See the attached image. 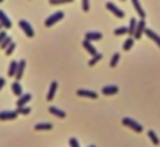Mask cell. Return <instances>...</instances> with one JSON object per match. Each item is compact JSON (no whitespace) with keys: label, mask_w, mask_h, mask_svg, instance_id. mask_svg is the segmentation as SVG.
Returning <instances> with one entry per match:
<instances>
[{"label":"cell","mask_w":160,"mask_h":147,"mask_svg":"<svg viewBox=\"0 0 160 147\" xmlns=\"http://www.w3.org/2000/svg\"><path fill=\"white\" fill-rule=\"evenodd\" d=\"M17 116H18L17 111H2L0 113V121H13L17 119Z\"/></svg>","instance_id":"cell-7"},{"label":"cell","mask_w":160,"mask_h":147,"mask_svg":"<svg viewBox=\"0 0 160 147\" xmlns=\"http://www.w3.org/2000/svg\"><path fill=\"white\" fill-rule=\"evenodd\" d=\"M0 25L3 28H12V22H10V18L7 17V13L2 10H0Z\"/></svg>","instance_id":"cell-12"},{"label":"cell","mask_w":160,"mask_h":147,"mask_svg":"<svg viewBox=\"0 0 160 147\" xmlns=\"http://www.w3.org/2000/svg\"><path fill=\"white\" fill-rule=\"evenodd\" d=\"M134 42H135V40L132 38V37H129L127 40H125V42H124V45H122V48L125 50V51H129L130 48H132V46H134Z\"/></svg>","instance_id":"cell-21"},{"label":"cell","mask_w":160,"mask_h":147,"mask_svg":"<svg viewBox=\"0 0 160 147\" xmlns=\"http://www.w3.org/2000/svg\"><path fill=\"white\" fill-rule=\"evenodd\" d=\"M0 30H2V25H0Z\"/></svg>","instance_id":"cell-36"},{"label":"cell","mask_w":160,"mask_h":147,"mask_svg":"<svg viewBox=\"0 0 160 147\" xmlns=\"http://www.w3.org/2000/svg\"><path fill=\"white\" fill-rule=\"evenodd\" d=\"M63 17H65V13H63V12H55L53 15H50L48 18L45 20V27H51V25H55L56 22L63 20Z\"/></svg>","instance_id":"cell-4"},{"label":"cell","mask_w":160,"mask_h":147,"mask_svg":"<svg viewBox=\"0 0 160 147\" xmlns=\"http://www.w3.org/2000/svg\"><path fill=\"white\" fill-rule=\"evenodd\" d=\"M132 5H134V8L137 12V15H139L140 18H145V10L142 8V5H140L139 0H132Z\"/></svg>","instance_id":"cell-16"},{"label":"cell","mask_w":160,"mask_h":147,"mask_svg":"<svg viewBox=\"0 0 160 147\" xmlns=\"http://www.w3.org/2000/svg\"><path fill=\"white\" fill-rule=\"evenodd\" d=\"M10 43H12V38H10V37H8V35H7V37H5V38H3V42H2V43H0V46H2V48L5 50V48H7V46H8Z\"/></svg>","instance_id":"cell-29"},{"label":"cell","mask_w":160,"mask_h":147,"mask_svg":"<svg viewBox=\"0 0 160 147\" xmlns=\"http://www.w3.org/2000/svg\"><path fill=\"white\" fill-rule=\"evenodd\" d=\"M144 35H147V37L152 40V42H155V43H157V46L160 48V37H158V35L155 33V30H152V28H145Z\"/></svg>","instance_id":"cell-11"},{"label":"cell","mask_w":160,"mask_h":147,"mask_svg":"<svg viewBox=\"0 0 160 147\" xmlns=\"http://www.w3.org/2000/svg\"><path fill=\"white\" fill-rule=\"evenodd\" d=\"M106 8L109 10V12H111L112 15H116L117 18H124V17H125L124 10H121V8H119L117 5H116V3H112V2H107V3H106Z\"/></svg>","instance_id":"cell-3"},{"label":"cell","mask_w":160,"mask_h":147,"mask_svg":"<svg viewBox=\"0 0 160 147\" xmlns=\"http://www.w3.org/2000/svg\"><path fill=\"white\" fill-rule=\"evenodd\" d=\"M17 64H18V60L10 63V66H8V76H15V71H17Z\"/></svg>","instance_id":"cell-24"},{"label":"cell","mask_w":160,"mask_h":147,"mask_svg":"<svg viewBox=\"0 0 160 147\" xmlns=\"http://www.w3.org/2000/svg\"><path fill=\"white\" fill-rule=\"evenodd\" d=\"M145 28H147V25H145V20H144V18L137 20V27H135V32H134V35H132V38H134V40L142 38V35H144Z\"/></svg>","instance_id":"cell-2"},{"label":"cell","mask_w":160,"mask_h":147,"mask_svg":"<svg viewBox=\"0 0 160 147\" xmlns=\"http://www.w3.org/2000/svg\"><path fill=\"white\" fill-rule=\"evenodd\" d=\"M27 61L25 60H18V64H17V71H15V81H20L23 78V71H25Z\"/></svg>","instance_id":"cell-6"},{"label":"cell","mask_w":160,"mask_h":147,"mask_svg":"<svg viewBox=\"0 0 160 147\" xmlns=\"http://www.w3.org/2000/svg\"><path fill=\"white\" fill-rule=\"evenodd\" d=\"M70 147H79V140L76 137H71L70 139Z\"/></svg>","instance_id":"cell-31"},{"label":"cell","mask_w":160,"mask_h":147,"mask_svg":"<svg viewBox=\"0 0 160 147\" xmlns=\"http://www.w3.org/2000/svg\"><path fill=\"white\" fill-rule=\"evenodd\" d=\"M119 93V88L116 84H107L102 88V94L104 96H114V94H117Z\"/></svg>","instance_id":"cell-8"},{"label":"cell","mask_w":160,"mask_h":147,"mask_svg":"<svg viewBox=\"0 0 160 147\" xmlns=\"http://www.w3.org/2000/svg\"><path fill=\"white\" fill-rule=\"evenodd\" d=\"M83 10L89 12V0H83Z\"/></svg>","instance_id":"cell-32"},{"label":"cell","mask_w":160,"mask_h":147,"mask_svg":"<svg viewBox=\"0 0 160 147\" xmlns=\"http://www.w3.org/2000/svg\"><path fill=\"white\" fill-rule=\"evenodd\" d=\"M135 27H137V20H135V18H130V20H129V27H127V33L130 35V37L134 35Z\"/></svg>","instance_id":"cell-20"},{"label":"cell","mask_w":160,"mask_h":147,"mask_svg":"<svg viewBox=\"0 0 160 147\" xmlns=\"http://www.w3.org/2000/svg\"><path fill=\"white\" fill-rule=\"evenodd\" d=\"M125 33H127V27H119V28L114 30V35H116V37H119V35H125Z\"/></svg>","instance_id":"cell-27"},{"label":"cell","mask_w":160,"mask_h":147,"mask_svg":"<svg viewBox=\"0 0 160 147\" xmlns=\"http://www.w3.org/2000/svg\"><path fill=\"white\" fill-rule=\"evenodd\" d=\"M0 2H3V0H0Z\"/></svg>","instance_id":"cell-37"},{"label":"cell","mask_w":160,"mask_h":147,"mask_svg":"<svg viewBox=\"0 0 160 147\" xmlns=\"http://www.w3.org/2000/svg\"><path fill=\"white\" fill-rule=\"evenodd\" d=\"M99 60H102V53H96L94 56H91V60L88 61V64H89V66H94Z\"/></svg>","instance_id":"cell-22"},{"label":"cell","mask_w":160,"mask_h":147,"mask_svg":"<svg viewBox=\"0 0 160 147\" xmlns=\"http://www.w3.org/2000/svg\"><path fill=\"white\" fill-rule=\"evenodd\" d=\"M32 99V94L30 93H25V94L18 96V101H17V108H22V106H27V103Z\"/></svg>","instance_id":"cell-14"},{"label":"cell","mask_w":160,"mask_h":147,"mask_svg":"<svg viewBox=\"0 0 160 147\" xmlns=\"http://www.w3.org/2000/svg\"><path fill=\"white\" fill-rule=\"evenodd\" d=\"M83 48L86 50L91 56H94L96 53H98V50H96V46H94L93 43H91V42H88V40H84V42H83Z\"/></svg>","instance_id":"cell-13"},{"label":"cell","mask_w":160,"mask_h":147,"mask_svg":"<svg viewBox=\"0 0 160 147\" xmlns=\"http://www.w3.org/2000/svg\"><path fill=\"white\" fill-rule=\"evenodd\" d=\"M122 2H124V0H122Z\"/></svg>","instance_id":"cell-38"},{"label":"cell","mask_w":160,"mask_h":147,"mask_svg":"<svg viewBox=\"0 0 160 147\" xmlns=\"http://www.w3.org/2000/svg\"><path fill=\"white\" fill-rule=\"evenodd\" d=\"M89 147H96V145H89Z\"/></svg>","instance_id":"cell-35"},{"label":"cell","mask_w":160,"mask_h":147,"mask_svg":"<svg viewBox=\"0 0 160 147\" xmlns=\"http://www.w3.org/2000/svg\"><path fill=\"white\" fill-rule=\"evenodd\" d=\"M30 108H28V106H22V108H18V109H17V113H18V114H23V116H27V114H30Z\"/></svg>","instance_id":"cell-26"},{"label":"cell","mask_w":160,"mask_h":147,"mask_svg":"<svg viewBox=\"0 0 160 147\" xmlns=\"http://www.w3.org/2000/svg\"><path fill=\"white\" fill-rule=\"evenodd\" d=\"M50 113H51V114H55L56 117H65V116H66L65 111H61V109H58V108H55V106H50Z\"/></svg>","instance_id":"cell-19"},{"label":"cell","mask_w":160,"mask_h":147,"mask_svg":"<svg viewBox=\"0 0 160 147\" xmlns=\"http://www.w3.org/2000/svg\"><path fill=\"white\" fill-rule=\"evenodd\" d=\"M56 89H58V83H56V81H53V83L50 84V89H48V94H46V101H53Z\"/></svg>","instance_id":"cell-15"},{"label":"cell","mask_w":160,"mask_h":147,"mask_svg":"<svg viewBox=\"0 0 160 147\" xmlns=\"http://www.w3.org/2000/svg\"><path fill=\"white\" fill-rule=\"evenodd\" d=\"M122 124L125 126V127H129V129H132L134 132H142L144 131V127H142L137 121H134V119H130V117H124L122 119Z\"/></svg>","instance_id":"cell-1"},{"label":"cell","mask_w":160,"mask_h":147,"mask_svg":"<svg viewBox=\"0 0 160 147\" xmlns=\"http://www.w3.org/2000/svg\"><path fill=\"white\" fill-rule=\"evenodd\" d=\"M12 93H13V94H17V96H22V94H23V88H22L20 81H15V83L12 84Z\"/></svg>","instance_id":"cell-17"},{"label":"cell","mask_w":160,"mask_h":147,"mask_svg":"<svg viewBox=\"0 0 160 147\" xmlns=\"http://www.w3.org/2000/svg\"><path fill=\"white\" fill-rule=\"evenodd\" d=\"M13 51H15V43L12 42V43H10V45L7 46V48H5V55H7V56H10Z\"/></svg>","instance_id":"cell-28"},{"label":"cell","mask_w":160,"mask_h":147,"mask_svg":"<svg viewBox=\"0 0 160 147\" xmlns=\"http://www.w3.org/2000/svg\"><path fill=\"white\" fill-rule=\"evenodd\" d=\"M119 58H121V55H119V53H114L112 58H111V68H116V64L119 63Z\"/></svg>","instance_id":"cell-25"},{"label":"cell","mask_w":160,"mask_h":147,"mask_svg":"<svg viewBox=\"0 0 160 147\" xmlns=\"http://www.w3.org/2000/svg\"><path fill=\"white\" fill-rule=\"evenodd\" d=\"M18 27H20L23 32H25V35H27L28 38H33V35H35V32H33L32 25H30V23H28L27 20H20V22H18Z\"/></svg>","instance_id":"cell-5"},{"label":"cell","mask_w":160,"mask_h":147,"mask_svg":"<svg viewBox=\"0 0 160 147\" xmlns=\"http://www.w3.org/2000/svg\"><path fill=\"white\" fill-rule=\"evenodd\" d=\"M76 94L79 98H89V99H96V98H98V93L91 91V89H78Z\"/></svg>","instance_id":"cell-9"},{"label":"cell","mask_w":160,"mask_h":147,"mask_svg":"<svg viewBox=\"0 0 160 147\" xmlns=\"http://www.w3.org/2000/svg\"><path fill=\"white\" fill-rule=\"evenodd\" d=\"M148 137H150V140H152V144L153 145H158L160 144V140H158V136L153 131H148Z\"/></svg>","instance_id":"cell-23"},{"label":"cell","mask_w":160,"mask_h":147,"mask_svg":"<svg viewBox=\"0 0 160 147\" xmlns=\"http://www.w3.org/2000/svg\"><path fill=\"white\" fill-rule=\"evenodd\" d=\"M53 127L51 122H40V124H35V131H50Z\"/></svg>","instance_id":"cell-18"},{"label":"cell","mask_w":160,"mask_h":147,"mask_svg":"<svg viewBox=\"0 0 160 147\" xmlns=\"http://www.w3.org/2000/svg\"><path fill=\"white\" fill-rule=\"evenodd\" d=\"M51 5H61V3H71L73 0H48Z\"/></svg>","instance_id":"cell-30"},{"label":"cell","mask_w":160,"mask_h":147,"mask_svg":"<svg viewBox=\"0 0 160 147\" xmlns=\"http://www.w3.org/2000/svg\"><path fill=\"white\" fill-rule=\"evenodd\" d=\"M3 86H5V79H3V78H0V89H2Z\"/></svg>","instance_id":"cell-34"},{"label":"cell","mask_w":160,"mask_h":147,"mask_svg":"<svg viewBox=\"0 0 160 147\" xmlns=\"http://www.w3.org/2000/svg\"><path fill=\"white\" fill-rule=\"evenodd\" d=\"M5 37H7V32H5V30H0V43L3 42V38H5Z\"/></svg>","instance_id":"cell-33"},{"label":"cell","mask_w":160,"mask_h":147,"mask_svg":"<svg viewBox=\"0 0 160 147\" xmlns=\"http://www.w3.org/2000/svg\"><path fill=\"white\" fill-rule=\"evenodd\" d=\"M84 40H88V42H99V40H102V33H99V32H86Z\"/></svg>","instance_id":"cell-10"}]
</instances>
